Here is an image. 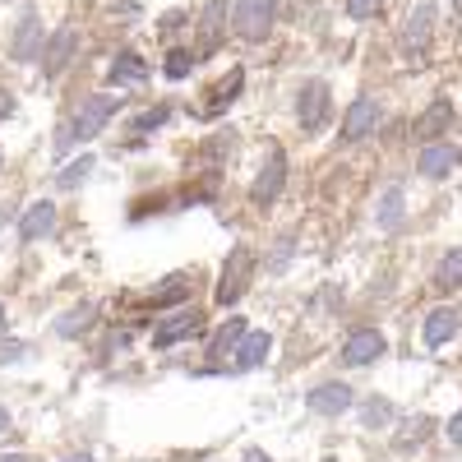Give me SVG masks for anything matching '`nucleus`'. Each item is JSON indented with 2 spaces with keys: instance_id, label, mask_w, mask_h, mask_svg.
I'll list each match as a JSON object with an SVG mask.
<instances>
[{
  "instance_id": "nucleus-28",
  "label": "nucleus",
  "mask_w": 462,
  "mask_h": 462,
  "mask_svg": "<svg viewBox=\"0 0 462 462\" xmlns=\"http://www.w3.org/2000/svg\"><path fill=\"white\" fill-rule=\"evenodd\" d=\"M361 420H365V426H370V430H379V426H383V420H389V402H379V398H374V402H365V411H361Z\"/></svg>"
},
{
  "instance_id": "nucleus-18",
  "label": "nucleus",
  "mask_w": 462,
  "mask_h": 462,
  "mask_svg": "<svg viewBox=\"0 0 462 462\" xmlns=\"http://www.w3.org/2000/svg\"><path fill=\"white\" fill-rule=\"evenodd\" d=\"M374 222H379L383 231H398V226H402V189H398V185L383 189V199H379V208H374Z\"/></svg>"
},
{
  "instance_id": "nucleus-6",
  "label": "nucleus",
  "mask_w": 462,
  "mask_h": 462,
  "mask_svg": "<svg viewBox=\"0 0 462 462\" xmlns=\"http://www.w3.org/2000/svg\"><path fill=\"white\" fill-rule=\"evenodd\" d=\"M416 167H420V176L439 180V176H448V171L462 167V148H453V143H426V148H420V158H416Z\"/></svg>"
},
{
  "instance_id": "nucleus-30",
  "label": "nucleus",
  "mask_w": 462,
  "mask_h": 462,
  "mask_svg": "<svg viewBox=\"0 0 462 462\" xmlns=\"http://www.w3.org/2000/svg\"><path fill=\"white\" fill-rule=\"evenodd\" d=\"M189 291V278H176V282H167L162 291H152V305H167V300H176V296H185Z\"/></svg>"
},
{
  "instance_id": "nucleus-19",
  "label": "nucleus",
  "mask_w": 462,
  "mask_h": 462,
  "mask_svg": "<svg viewBox=\"0 0 462 462\" xmlns=\"http://www.w3.org/2000/svg\"><path fill=\"white\" fill-rule=\"evenodd\" d=\"M222 19H226V10H222V0H213V5H204V19H199V51H213V47H217V32H222Z\"/></svg>"
},
{
  "instance_id": "nucleus-38",
  "label": "nucleus",
  "mask_w": 462,
  "mask_h": 462,
  "mask_svg": "<svg viewBox=\"0 0 462 462\" xmlns=\"http://www.w3.org/2000/svg\"><path fill=\"white\" fill-rule=\"evenodd\" d=\"M0 333H5V305H0Z\"/></svg>"
},
{
  "instance_id": "nucleus-27",
  "label": "nucleus",
  "mask_w": 462,
  "mask_h": 462,
  "mask_svg": "<svg viewBox=\"0 0 462 462\" xmlns=\"http://www.w3.org/2000/svg\"><path fill=\"white\" fill-rule=\"evenodd\" d=\"M426 435H430V420H426V416H416V420H411V430H402V435H398V448H407V444H420Z\"/></svg>"
},
{
  "instance_id": "nucleus-8",
  "label": "nucleus",
  "mask_w": 462,
  "mask_h": 462,
  "mask_svg": "<svg viewBox=\"0 0 462 462\" xmlns=\"http://www.w3.org/2000/svg\"><path fill=\"white\" fill-rule=\"evenodd\" d=\"M42 23H37V14L28 10L23 19H19V28H14V42H10V56L19 60V65H28V60H37L42 56Z\"/></svg>"
},
{
  "instance_id": "nucleus-24",
  "label": "nucleus",
  "mask_w": 462,
  "mask_h": 462,
  "mask_svg": "<svg viewBox=\"0 0 462 462\" xmlns=\"http://www.w3.org/2000/svg\"><path fill=\"white\" fill-rule=\"evenodd\" d=\"M435 282H439V287H462V250H448V254H444Z\"/></svg>"
},
{
  "instance_id": "nucleus-1",
  "label": "nucleus",
  "mask_w": 462,
  "mask_h": 462,
  "mask_svg": "<svg viewBox=\"0 0 462 462\" xmlns=\"http://www.w3.org/2000/svg\"><path fill=\"white\" fill-rule=\"evenodd\" d=\"M121 111V93H93V97H84L79 102V111H74V121H69V130L56 139L60 148H69L74 139H97L106 125H111V116Z\"/></svg>"
},
{
  "instance_id": "nucleus-12",
  "label": "nucleus",
  "mask_w": 462,
  "mask_h": 462,
  "mask_svg": "<svg viewBox=\"0 0 462 462\" xmlns=\"http://www.w3.org/2000/svg\"><path fill=\"white\" fill-rule=\"evenodd\" d=\"M51 226H56V204H32V208L19 217V241L32 245V241L51 236Z\"/></svg>"
},
{
  "instance_id": "nucleus-36",
  "label": "nucleus",
  "mask_w": 462,
  "mask_h": 462,
  "mask_svg": "<svg viewBox=\"0 0 462 462\" xmlns=\"http://www.w3.org/2000/svg\"><path fill=\"white\" fill-rule=\"evenodd\" d=\"M60 462H93L88 453H74V457H60Z\"/></svg>"
},
{
  "instance_id": "nucleus-10",
  "label": "nucleus",
  "mask_w": 462,
  "mask_h": 462,
  "mask_svg": "<svg viewBox=\"0 0 462 462\" xmlns=\"http://www.w3.org/2000/svg\"><path fill=\"white\" fill-rule=\"evenodd\" d=\"M356 402V393L352 389H346V383H319V389H310V411L315 416H342L346 407H352Z\"/></svg>"
},
{
  "instance_id": "nucleus-21",
  "label": "nucleus",
  "mask_w": 462,
  "mask_h": 462,
  "mask_svg": "<svg viewBox=\"0 0 462 462\" xmlns=\"http://www.w3.org/2000/svg\"><path fill=\"white\" fill-rule=\"evenodd\" d=\"M448 121H453V106H448V102H430V111L416 121V134H420V139H435Z\"/></svg>"
},
{
  "instance_id": "nucleus-7",
  "label": "nucleus",
  "mask_w": 462,
  "mask_h": 462,
  "mask_svg": "<svg viewBox=\"0 0 462 462\" xmlns=\"http://www.w3.org/2000/svg\"><path fill=\"white\" fill-rule=\"evenodd\" d=\"M74 47H79V32H74V23H65V28L51 32V42L42 47V69L51 74V79L74 60Z\"/></svg>"
},
{
  "instance_id": "nucleus-23",
  "label": "nucleus",
  "mask_w": 462,
  "mask_h": 462,
  "mask_svg": "<svg viewBox=\"0 0 462 462\" xmlns=\"http://www.w3.org/2000/svg\"><path fill=\"white\" fill-rule=\"evenodd\" d=\"M93 315H97L93 305H74L69 315H60V319H56V333H60V337H74V333H84V328L93 324Z\"/></svg>"
},
{
  "instance_id": "nucleus-3",
  "label": "nucleus",
  "mask_w": 462,
  "mask_h": 462,
  "mask_svg": "<svg viewBox=\"0 0 462 462\" xmlns=\"http://www.w3.org/2000/svg\"><path fill=\"white\" fill-rule=\"evenodd\" d=\"M273 0H236V10H231V28H236L245 42H263L268 28H273Z\"/></svg>"
},
{
  "instance_id": "nucleus-37",
  "label": "nucleus",
  "mask_w": 462,
  "mask_h": 462,
  "mask_svg": "<svg viewBox=\"0 0 462 462\" xmlns=\"http://www.w3.org/2000/svg\"><path fill=\"white\" fill-rule=\"evenodd\" d=\"M0 462H28V457L23 453H10V457H0Z\"/></svg>"
},
{
  "instance_id": "nucleus-34",
  "label": "nucleus",
  "mask_w": 462,
  "mask_h": 462,
  "mask_svg": "<svg viewBox=\"0 0 462 462\" xmlns=\"http://www.w3.org/2000/svg\"><path fill=\"white\" fill-rule=\"evenodd\" d=\"M245 462H268V453H259V448H250V453H245Z\"/></svg>"
},
{
  "instance_id": "nucleus-9",
  "label": "nucleus",
  "mask_w": 462,
  "mask_h": 462,
  "mask_svg": "<svg viewBox=\"0 0 462 462\" xmlns=\"http://www.w3.org/2000/svg\"><path fill=\"white\" fill-rule=\"evenodd\" d=\"M374 125H379V106H374L370 97H356L352 106H346V116H342V139L356 143V139H365Z\"/></svg>"
},
{
  "instance_id": "nucleus-29",
  "label": "nucleus",
  "mask_w": 462,
  "mask_h": 462,
  "mask_svg": "<svg viewBox=\"0 0 462 462\" xmlns=\"http://www.w3.org/2000/svg\"><path fill=\"white\" fill-rule=\"evenodd\" d=\"M167 116H171L167 106H152V111H143L139 121H134V130H139V134H148V130H158V125L167 121Z\"/></svg>"
},
{
  "instance_id": "nucleus-16",
  "label": "nucleus",
  "mask_w": 462,
  "mask_h": 462,
  "mask_svg": "<svg viewBox=\"0 0 462 462\" xmlns=\"http://www.w3.org/2000/svg\"><path fill=\"white\" fill-rule=\"evenodd\" d=\"M457 337V310L453 305H439V310L426 315V346H444Z\"/></svg>"
},
{
  "instance_id": "nucleus-17",
  "label": "nucleus",
  "mask_w": 462,
  "mask_h": 462,
  "mask_svg": "<svg viewBox=\"0 0 462 462\" xmlns=\"http://www.w3.org/2000/svg\"><path fill=\"white\" fill-rule=\"evenodd\" d=\"M148 79V60L134 51H121L111 60V84H143Z\"/></svg>"
},
{
  "instance_id": "nucleus-13",
  "label": "nucleus",
  "mask_w": 462,
  "mask_h": 462,
  "mask_svg": "<svg viewBox=\"0 0 462 462\" xmlns=\"http://www.w3.org/2000/svg\"><path fill=\"white\" fill-rule=\"evenodd\" d=\"M430 32H435V5H420V10L411 14V23H407V37H402L407 56H426Z\"/></svg>"
},
{
  "instance_id": "nucleus-31",
  "label": "nucleus",
  "mask_w": 462,
  "mask_h": 462,
  "mask_svg": "<svg viewBox=\"0 0 462 462\" xmlns=\"http://www.w3.org/2000/svg\"><path fill=\"white\" fill-rule=\"evenodd\" d=\"M379 5H383V0H346V14H352V19H370Z\"/></svg>"
},
{
  "instance_id": "nucleus-33",
  "label": "nucleus",
  "mask_w": 462,
  "mask_h": 462,
  "mask_svg": "<svg viewBox=\"0 0 462 462\" xmlns=\"http://www.w3.org/2000/svg\"><path fill=\"white\" fill-rule=\"evenodd\" d=\"M10 111H14V97H10V93H0V121H5Z\"/></svg>"
},
{
  "instance_id": "nucleus-39",
  "label": "nucleus",
  "mask_w": 462,
  "mask_h": 462,
  "mask_svg": "<svg viewBox=\"0 0 462 462\" xmlns=\"http://www.w3.org/2000/svg\"><path fill=\"white\" fill-rule=\"evenodd\" d=\"M453 5H457V14H462V0H453Z\"/></svg>"
},
{
  "instance_id": "nucleus-26",
  "label": "nucleus",
  "mask_w": 462,
  "mask_h": 462,
  "mask_svg": "<svg viewBox=\"0 0 462 462\" xmlns=\"http://www.w3.org/2000/svg\"><path fill=\"white\" fill-rule=\"evenodd\" d=\"M195 60H199V56H189V51H171V56H167V79H185V74L195 69Z\"/></svg>"
},
{
  "instance_id": "nucleus-35",
  "label": "nucleus",
  "mask_w": 462,
  "mask_h": 462,
  "mask_svg": "<svg viewBox=\"0 0 462 462\" xmlns=\"http://www.w3.org/2000/svg\"><path fill=\"white\" fill-rule=\"evenodd\" d=\"M5 430H10V411H5V407H0V435H5Z\"/></svg>"
},
{
  "instance_id": "nucleus-22",
  "label": "nucleus",
  "mask_w": 462,
  "mask_h": 462,
  "mask_svg": "<svg viewBox=\"0 0 462 462\" xmlns=\"http://www.w3.org/2000/svg\"><path fill=\"white\" fill-rule=\"evenodd\" d=\"M241 337H245V319H226V328H217V337H213V352L217 356H236Z\"/></svg>"
},
{
  "instance_id": "nucleus-25",
  "label": "nucleus",
  "mask_w": 462,
  "mask_h": 462,
  "mask_svg": "<svg viewBox=\"0 0 462 462\" xmlns=\"http://www.w3.org/2000/svg\"><path fill=\"white\" fill-rule=\"evenodd\" d=\"M88 171H93V158H74L65 171H60V189H74V185H84L88 180Z\"/></svg>"
},
{
  "instance_id": "nucleus-2",
  "label": "nucleus",
  "mask_w": 462,
  "mask_h": 462,
  "mask_svg": "<svg viewBox=\"0 0 462 462\" xmlns=\"http://www.w3.org/2000/svg\"><path fill=\"white\" fill-rule=\"evenodd\" d=\"M250 273H254V254L245 245H236L226 254V268H222V282H217V305H236L250 287Z\"/></svg>"
},
{
  "instance_id": "nucleus-15",
  "label": "nucleus",
  "mask_w": 462,
  "mask_h": 462,
  "mask_svg": "<svg viewBox=\"0 0 462 462\" xmlns=\"http://www.w3.org/2000/svg\"><path fill=\"white\" fill-rule=\"evenodd\" d=\"M268 346H273V337H268L263 328H259V333H245L241 346H236V356H231V365H236V370H254V365H263V361H268Z\"/></svg>"
},
{
  "instance_id": "nucleus-32",
  "label": "nucleus",
  "mask_w": 462,
  "mask_h": 462,
  "mask_svg": "<svg viewBox=\"0 0 462 462\" xmlns=\"http://www.w3.org/2000/svg\"><path fill=\"white\" fill-rule=\"evenodd\" d=\"M448 439L462 444V411H453V420H448Z\"/></svg>"
},
{
  "instance_id": "nucleus-11",
  "label": "nucleus",
  "mask_w": 462,
  "mask_h": 462,
  "mask_svg": "<svg viewBox=\"0 0 462 462\" xmlns=\"http://www.w3.org/2000/svg\"><path fill=\"white\" fill-rule=\"evenodd\" d=\"M379 356H383V333H374V328L352 333V337H346V346H342V361L346 365H370Z\"/></svg>"
},
{
  "instance_id": "nucleus-14",
  "label": "nucleus",
  "mask_w": 462,
  "mask_h": 462,
  "mask_svg": "<svg viewBox=\"0 0 462 462\" xmlns=\"http://www.w3.org/2000/svg\"><path fill=\"white\" fill-rule=\"evenodd\" d=\"M199 315L195 310H180V315H171V319H162L158 324V333H152V346H171V342H180V337H189V333H199Z\"/></svg>"
},
{
  "instance_id": "nucleus-20",
  "label": "nucleus",
  "mask_w": 462,
  "mask_h": 462,
  "mask_svg": "<svg viewBox=\"0 0 462 462\" xmlns=\"http://www.w3.org/2000/svg\"><path fill=\"white\" fill-rule=\"evenodd\" d=\"M241 84H245V69H231V74H226V84H217L213 97H208V116H217V111H226L231 102H236Z\"/></svg>"
},
{
  "instance_id": "nucleus-5",
  "label": "nucleus",
  "mask_w": 462,
  "mask_h": 462,
  "mask_svg": "<svg viewBox=\"0 0 462 462\" xmlns=\"http://www.w3.org/2000/svg\"><path fill=\"white\" fill-rule=\"evenodd\" d=\"M324 116H328V84L324 79H310L300 93H296V121H300V130H319L324 125Z\"/></svg>"
},
{
  "instance_id": "nucleus-4",
  "label": "nucleus",
  "mask_w": 462,
  "mask_h": 462,
  "mask_svg": "<svg viewBox=\"0 0 462 462\" xmlns=\"http://www.w3.org/2000/svg\"><path fill=\"white\" fill-rule=\"evenodd\" d=\"M282 185H287V158H282V148H273V152H268V162H263V171H259V180L250 185V199L259 208H268L282 195Z\"/></svg>"
}]
</instances>
